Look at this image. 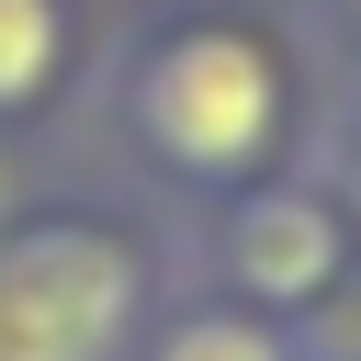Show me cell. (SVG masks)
Here are the masks:
<instances>
[{"instance_id":"obj_8","label":"cell","mask_w":361,"mask_h":361,"mask_svg":"<svg viewBox=\"0 0 361 361\" xmlns=\"http://www.w3.org/2000/svg\"><path fill=\"white\" fill-rule=\"evenodd\" d=\"M350 11H361V0H350Z\"/></svg>"},{"instance_id":"obj_4","label":"cell","mask_w":361,"mask_h":361,"mask_svg":"<svg viewBox=\"0 0 361 361\" xmlns=\"http://www.w3.org/2000/svg\"><path fill=\"white\" fill-rule=\"evenodd\" d=\"M56 45H68L56 34V0H0V113L56 79Z\"/></svg>"},{"instance_id":"obj_2","label":"cell","mask_w":361,"mask_h":361,"mask_svg":"<svg viewBox=\"0 0 361 361\" xmlns=\"http://www.w3.org/2000/svg\"><path fill=\"white\" fill-rule=\"evenodd\" d=\"M147 259L102 226H34L0 248V361H113Z\"/></svg>"},{"instance_id":"obj_3","label":"cell","mask_w":361,"mask_h":361,"mask_svg":"<svg viewBox=\"0 0 361 361\" xmlns=\"http://www.w3.org/2000/svg\"><path fill=\"white\" fill-rule=\"evenodd\" d=\"M226 259L259 305H316L338 282V214L316 192H248L237 226H226Z\"/></svg>"},{"instance_id":"obj_5","label":"cell","mask_w":361,"mask_h":361,"mask_svg":"<svg viewBox=\"0 0 361 361\" xmlns=\"http://www.w3.org/2000/svg\"><path fill=\"white\" fill-rule=\"evenodd\" d=\"M158 361H293V350L271 327H248V316H180L158 338Z\"/></svg>"},{"instance_id":"obj_6","label":"cell","mask_w":361,"mask_h":361,"mask_svg":"<svg viewBox=\"0 0 361 361\" xmlns=\"http://www.w3.org/2000/svg\"><path fill=\"white\" fill-rule=\"evenodd\" d=\"M316 350H327V361H361V282H350V271L316 293Z\"/></svg>"},{"instance_id":"obj_7","label":"cell","mask_w":361,"mask_h":361,"mask_svg":"<svg viewBox=\"0 0 361 361\" xmlns=\"http://www.w3.org/2000/svg\"><path fill=\"white\" fill-rule=\"evenodd\" d=\"M350 203H361V158H350Z\"/></svg>"},{"instance_id":"obj_1","label":"cell","mask_w":361,"mask_h":361,"mask_svg":"<svg viewBox=\"0 0 361 361\" xmlns=\"http://www.w3.org/2000/svg\"><path fill=\"white\" fill-rule=\"evenodd\" d=\"M135 124L158 135V158L203 169V180H248L271 158V124H282V79L248 34L203 23V34H169L147 68H135Z\"/></svg>"}]
</instances>
